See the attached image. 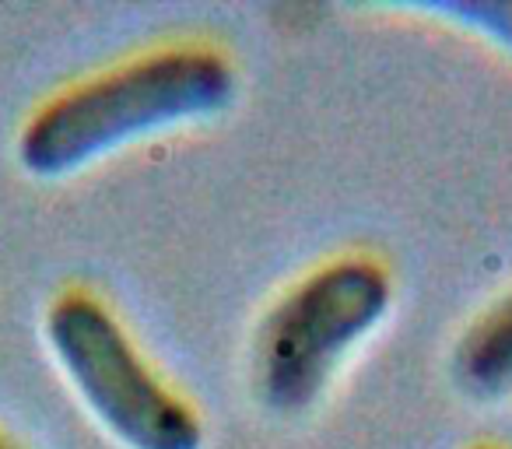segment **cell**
<instances>
[{
  "mask_svg": "<svg viewBox=\"0 0 512 449\" xmlns=\"http://www.w3.org/2000/svg\"><path fill=\"white\" fill-rule=\"evenodd\" d=\"M232 95L235 71L211 46L137 53L46 99L18 130V165L36 179L74 176L144 137L211 120Z\"/></svg>",
  "mask_w": 512,
  "mask_h": 449,
  "instance_id": "obj_1",
  "label": "cell"
},
{
  "mask_svg": "<svg viewBox=\"0 0 512 449\" xmlns=\"http://www.w3.org/2000/svg\"><path fill=\"white\" fill-rule=\"evenodd\" d=\"M393 285L372 257H337L288 288L253 348V383L271 411L302 414L327 393L344 358L383 323Z\"/></svg>",
  "mask_w": 512,
  "mask_h": 449,
  "instance_id": "obj_2",
  "label": "cell"
},
{
  "mask_svg": "<svg viewBox=\"0 0 512 449\" xmlns=\"http://www.w3.org/2000/svg\"><path fill=\"white\" fill-rule=\"evenodd\" d=\"M43 334L85 411L123 449H204L197 411L158 376L92 292L57 295Z\"/></svg>",
  "mask_w": 512,
  "mask_h": 449,
  "instance_id": "obj_3",
  "label": "cell"
},
{
  "mask_svg": "<svg viewBox=\"0 0 512 449\" xmlns=\"http://www.w3.org/2000/svg\"><path fill=\"white\" fill-rule=\"evenodd\" d=\"M453 376L470 397L512 393V292L463 330L453 348Z\"/></svg>",
  "mask_w": 512,
  "mask_h": 449,
  "instance_id": "obj_4",
  "label": "cell"
},
{
  "mask_svg": "<svg viewBox=\"0 0 512 449\" xmlns=\"http://www.w3.org/2000/svg\"><path fill=\"white\" fill-rule=\"evenodd\" d=\"M414 11L442 18L512 53V0H435V4H418Z\"/></svg>",
  "mask_w": 512,
  "mask_h": 449,
  "instance_id": "obj_5",
  "label": "cell"
},
{
  "mask_svg": "<svg viewBox=\"0 0 512 449\" xmlns=\"http://www.w3.org/2000/svg\"><path fill=\"white\" fill-rule=\"evenodd\" d=\"M0 449H15V446H11V442H4V439H0Z\"/></svg>",
  "mask_w": 512,
  "mask_h": 449,
  "instance_id": "obj_6",
  "label": "cell"
},
{
  "mask_svg": "<svg viewBox=\"0 0 512 449\" xmlns=\"http://www.w3.org/2000/svg\"><path fill=\"white\" fill-rule=\"evenodd\" d=\"M474 449H495V446H474Z\"/></svg>",
  "mask_w": 512,
  "mask_h": 449,
  "instance_id": "obj_7",
  "label": "cell"
}]
</instances>
